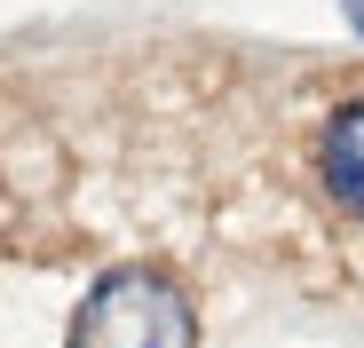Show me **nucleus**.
<instances>
[{"label": "nucleus", "instance_id": "f257e3e1", "mask_svg": "<svg viewBox=\"0 0 364 348\" xmlns=\"http://www.w3.org/2000/svg\"><path fill=\"white\" fill-rule=\"evenodd\" d=\"M64 348H198V309L166 269L127 261L87 285Z\"/></svg>", "mask_w": 364, "mask_h": 348}, {"label": "nucleus", "instance_id": "7ed1b4c3", "mask_svg": "<svg viewBox=\"0 0 364 348\" xmlns=\"http://www.w3.org/2000/svg\"><path fill=\"white\" fill-rule=\"evenodd\" d=\"M348 16H356V24H364V0H348Z\"/></svg>", "mask_w": 364, "mask_h": 348}, {"label": "nucleus", "instance_id": "f03ea898", "mask_svg": "<svg viewBox=\"0 0 364 348\" xmlns=\"http://www.w3.org/2000/svg\"><path fill=\"white\" fill-rule=\"evenodd\" d=\"M317 174H325V190L341 214L364 222V103H341L325 135H317Z\"/></svg>", "mask_w": 364, "mask_h": 348}]
</instances>
